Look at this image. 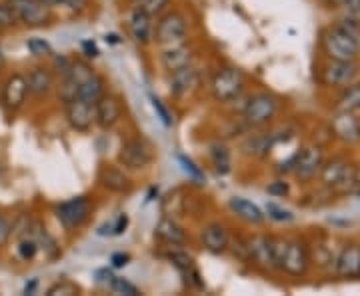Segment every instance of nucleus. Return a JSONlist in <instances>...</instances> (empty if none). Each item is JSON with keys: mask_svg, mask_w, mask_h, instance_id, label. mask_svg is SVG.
Returning <instances> with one entry per match:
<instances>
[{"mask_svg": "<svg viewBox=\"0 0 360 296\" xmlns=\"http://www.w3.org/2000/svg\"><path fill=\"white\" fill-rule=\"evenodd\" d=\"M26 94H28V84H26V78L22 75H13L4 82V89H2V103L6 104L8 108H20L22 103L26 101Z\"/></svg>", "mask_w": 360, "mask_h": 296, "instance_id": "obj_20", "label": "nucleus"}, {"mask_svg": "<svg viewBox=\"0 0 360 296\" xmlns=\"http://www.w3.org/2000/svg\"><path fill=\"white\" fill-rule=\"evenodd\" d=\"M37 250H39V245H37V240H32V238H25V240H20V245H18V255L25 258V260L34 258Z\"/></svg>", "mask_w": 360, "mask_h": 296, "instance_id": "obj_37", "label": "nucleus"}, {"mask_svg": "<svg viewBox=\"0 0 360 296\" xmlns=\"http://www.w3.org/2000/svg\"><path fill=\"white\" fill-rule=\"evenodd\" d=\"M200 238H202V246H205L208 252H212V255L226 252L229 245H231L229 231L222 224H208V226H205Z\"/></svg>", "mask_w": 360, "mask_h": 296, "instance_id": "obj_19", "label": "nucleus"}, {"mask_svg": "<svg viewBox=\"0 0 360 296\" xmlns=\"http://www.w3.org/2000/svg\"><path fill=\"white\" fill-rule=\"evenodd\" d=\"M248 258L262 271H276V260H274V238L269 236H255L246 243Z\"/></svg>", "mask_w": 360, "mask_h": 296, "instance_id": "obj_12", "label": "nucleus"}, {"mask_svg": "<svg viewBox=\"0 0 360 296\" xmlns=\"http://www.w3.org/2000/svg\"><path fill=\"white\" fill-rule=\"evenodd\" d=\"M11 222L4 219V217H0V246L6 245L8 243V238H11Z\"/></svg>", "mask_w": 360, "mask_h": 296, "instance_id": "obj_40", "label": "nucleus"}, {"mask_svg": "<svg viewBox=\"0 0 360 296\" xmlns=\"http://www.w3.org/2000/svg\"><path fill=\"white\" fill-rule=\"evenodd\" d=\"M176 158H179V162H180V167H182V170H184V172H186V174H188V176H191L193 181H196L198 184H202V182H205V172H202L200 168L196 167V165H194V162L191 160V158H188V156L179 155Z\"/></svg>", "mask_w": 360, "mask_h": 296, "instance_id": "obj_31", "label": "nucleus"}, {"mask_svg": "<svg viewBox=\"0 0 360 296\" xmlns=\"http://www.w3.org/2000/svg\"><path fill=\"white\" fill-rule=\"evenodd\" d=\"M266 193L272 194V196H286V194L290 193V186H288V182L274 181L266 186Z\"/></svg>", "mask_w": 360, "mask_h": 296, "instance_id": "obj_39", "label": "nucleus"}, {"mask_svg": "<svg viewBox=\"0 0 360 296\" xmlns=\"http://www.w3.org/2000/svg\"><path fill=\"white\" fill-rule=\"evenodd\" d=\"M324 165V155L319 146H307L302 150L296 153V165L295 172L300 181H312Z\"/></svg>", "mask_w": 360, "mask_h": 296, "instance_id": "obj_14", "label": "nucleus"}, {"mask_svg": "<svg viewBox=\"0 0 360 296\" xmlns=\"http://www.w3.org/2000/svg\"><path fill=\"white\" fill-rule=\"evenodd\" d=\"M167 4H168V0H146L142 6H139V8H142L144 13H148L150 16H155V14L162 13Z\"/></svg>", "mask_w": 360, "mask_h": 296, "instance_id": "obj_38", "label": "nucleus"}, {"mask_svg": "<svg viewBox=\"0 0 360 296\" xmlns=\"http://www.w3.org/2000/svg\"><path fill=\"white\" fill-rule=\"evenodd\" d=\"M63 4H65L66 8H70L72 13H80V11L86 8L89 0H63Z\"/></svg>", "mask_w": 360, "mask_h": 296, "instance_id": "obj_41", "label": "nucleus"}, {"mask_svg": "<svg viewBox=\"0 0 360 296\" xmlns=\"http://www.w3.org/2000/svg\"><path fill=\"white\" fill-rule=\"evenodd\" d=\"M319 176H321V182L324 186L340 191V193H348L360 184L356 168L348 165L345 158H335L330 162H324Z\"/></svg>", "mask_w": 360, "mask_h": 296, "instance_id": "obj_2", "label": "nucleus"}, {"mask_svg": "<svg viewBox=\"0 0 360 296\" xmlns=\"http://www.w3.org/2000/svg\"><path fill=\"white\" fill-rule=\"evenodd\" d=\"M310 269V250L304 240L300 238H292L286 240V246L283 250V257L278 260V271L284 274L292 276V278H300L304 276Z\"/></svg>", "mask_w": 360, "mask_h": 296, "instance_id": "obj_4", "label": "nucleus"}, {"mask_svg": "<svg viewBox=\"0 0 360 296\" xmlns=\"http://www.w3.org/2000/svg\"><path fill=\"white\" fill-rule=\"evenodd\" d=\"M155 234L162 240V243H167V245H184V240H186V234L182 231V226H180L176 220L172 219H162L158 224H156V231Z\"/></svg>", "mask_w": 360, "mask_h": 296, "instance_id": "obj_23", "label": "nucleus"}, {"mask_svg": "<svg viewBox=\"0 0 360 296\" xmlns=\"http://www.w3.org/2000/svg\"><path fill=\"white\" fill-rule=\"evenodd\" d=\"M90 210H92V205H90L89 198L78 196V198L66 200L63 205L56 206V217L66 229H78L89 220Z\"/></svg>", "mask_w": 360, "mask_h": 296, "instance_id": "obj_10", "label": "nucleus"}, {"mask_svg": "<svg viewBox=\"0 0 360 296\" xmlns=\"http://www.w3.org/2000/svg\"><path fill=\"white\" fill-rule=\"evenodd\" d=\"M360 110V80H354L342 89L335 104V112H359Z\"/></svg>", "mask_w": 360, "mask_h": 296, "instance_id": "obj_24", "label": "nucleus"}, {"mask_svg": "<svg viewBox=\"0 0 360 296\" xmlns=\"http://www.w3.org/2000/svg\"><path fill=\"white\" fill-rule=\"evenodd\" d=\"M342 6L347 8L350 16H360V0H345Z\"/></svg>", "mask_w": 360, "mask_h": 296, "instance_id": "obj_42", "label": "nucleus"}, {"mask_svg": "<svg viewBox=\"0 0 360 296\" xmlns=\"http://www.w3.org/2000/svg\"><path fill=\"white\" fill-rule=\"evenodd\" d=\"M186 32H188L186 18L180 13H168L158 20L153 39L162 46H172L186 39Z\"/></svg>", "mask_w": 360, "mask_h": 296, "instance_id": "obj_8", "label": "nucleus"}, {"mask_svg": "<svg viewBox=\"0 0 360 296\" xmlns=\"http://www.w3.org/2000/svg\"><path fill=\"white\" fill-rule=\"evenodd\" d=\"M198 86V70L193 65L182 66L170 72V92L174 96H186Z\"/></svg>", "mask_w": 360, "mask_h": 296, "instance_id": "obj_17", "label": "nucleus"}, {"mask_svg": "<svg viewBox=\"0 0 360 296\" xmlns=\"http://www.w3.org/2000/svg\"><path fill=\"white\" fill-rule=\"evenodd\" d=\"M324 2H326L328 6H333V8H338V6H342L345 0H324Z\"/></svg>", "mask_w": 360, "mask_h": 296, "instance_id": "obj_47", "label": "nucleus"}, {"mask_svg": "<svg viewBox=\"0 0 360 296\" xmlns=\"http://www.w3.org/2000/svg\"><path fill=\"white\" fill-rule=\"evenodd\" d=\"M212 162H214V167L219 170L220 174H226L229 170H231V155H229V150L224 148V146H212Z\"/></svg>", "mask_w": 360, "mask_h": 296, "instance_id": "obj_29", "label": "nucleus"}, {"mask_svg": "<svg viewBox=\"0 0 360 296\" xmlns=\"http://www.w3.org/2000/svg\"><path fill=\"white\" fill-rule=\"evenodd\" d=\"M104 78L98 77L96 72H92L90 77H86L80 84H78V96L77 98H82V101H89V103H96L104 92Z\"/></svg>", "mask_w": 360, "mask_h": 296, "instance_id": "obj_26", "label": "nucleus"}, {"mask_svg": "<svg viewBox=\"0 0 360 296\" xmlns=\"http://www.w3.org/2000/svg\"><path fill=\"white\" fill-rule=\"evenodd\" d=\"M335 271L342 278H360V245H347L336 255Z\"/></svg>", "mask_w": 360, "mask_h": 296, "instance_id": "obj_16", "label": "nucleus"}, {"mask_svg": "<svg viewBox=\"0 0 360 296\" xmlns=\"http://www.w3.org/2000/svg\"><path fill=\"white\" fill-rule=\"evenodd\" d=\"M193 49H191V46H184L182 42H179V44L168 46L167 51L160 54V60H162V66L172 72V70H176V68L191 65V63H193Z\"/></svg>", "mask_w": 360, "mask_h": 296, "instance_id": "obj_21", "label": "nucleus"}, {"mask_svg": "<svg viewBox=\"0 0 360 296\" xmlns=\"http://www.w3.org/2000/svg\"><path fill=\"white\" fill-rule=\"evenodd\" d=\"M94 110H96V124L104 130L112 129L122 118V101L116 94L104 92L94 103Z\"/></svg>", "mask_w": 360, "mask_h": 296, "instance_id": "obj_15", "label": "nucleus"}, {"mask_svg": "<svg viewBox=\"0 0 360 296\" xmlns=\"http://www.w3.org/2000/svg\"><path fill=\"white\" fill-rule=\"evenodd\" d=\"M8 6L13 8L16 20L26 26H49L52 20V13L49 6H44L39 0H8Z\"/></svg>", "mask_w": 360, "mask_h": 296, "instance_id": "obj_9", "label": "nucleus"}, {"mask_svg": "<svg viewBox=\"0 0 360 296\" xmlns=\"http://www.w3.org/2000/svg\"><path fill=\"white\" fill-rule=\"evenodd\" d=\"M82 49L86 51V56H90V58H96V56H98V49H96L92 42H84V44H82Z\"/></svg>", "mask_w": 360, "mask_h": 296, "instance_id": "obj_45", "label": "nucleus"}, {"mask_svg": "<svg viewBox=\"0 0 360 296\" xmlns=\"http://www.w3.org/2000/svg\"><path fill=\"white\" fill-rule=\"evenodd\" d=\"M278 112V101L269 92H258L248 98L245 106V120L250 127H266Z\"/></svg>", "mask_w": 360, "mask_h": 296, "instance_id": "obj_7", "label": "nucleus"}, {"mask_svg": "<svg viewBox=\"0 0 360 296\" xmlns=\"http://www.w3.org/2000/svg\"><path fill=\"white\" fill-rule=\"evenodd\" d=\"M66 120L68 124L78 132H86L92 129V124H96V110L94 103L75 98L70 103H66Z\"/></svg>", "mask_w": 360, "mask_h": 296, "instance_id": "obj_13", "label": "nucleus"}, {"mask_svg": "<svg viewBox=\"0 0 360 296\" xmlns=\"http://www.w3.org/2000/svg\"><path fill=\"white\" fill-rule=\"evenodd\" d=\"M322 51L330 60H356L360 40L356 32L347 26H330L322 34Z\"/></svg>", "mask_w": 360, "mask_h": 296, "instance_id": "obj_1", "label": "nucleus"}, {"mask_svg": "<svg viewBox=\"0 0 360 296\" xmlns=\"http://www.w3.org/2000/svg\"><path fill=\"white\" fill-rule=\"evenodd\" d=\"M26 49L30 51V54H34V56H49L52 52L51 44L44 39H30L26 42Z\"/></svg>", "mask_w": 360, "mask_h": 296, "instance_id": "obj_34", "label": "nucleus"}, {"mask_svg": "<svg viewBox=\"0 0 360 296\" xmlns=\"http://www.w3.org/2000/svg\"><path fill=\"white\" fill-rule=\"evenodd\" d=\"M231 208L236 212V217H240V219L246 220V222H250V224H260V222L264 220L262 210H260L255 202L246 200L243 196H234V198H231Z\"/></svg>", "mask_w": 360, "mask_h": 296, "instance_id": "obj_25", "label": "nucleus"}, {"mask_svg": "<svg viewBox=\"0 0 360 296\" xmlns=\"http://www.w3.org/2000/svg\"><path fill=\"white\" fill-rule=\"evenodd\" d=\"M129 30L132 39L139 44H148L153 40V34H155L153 32V16L136 6L129 18Z\"/></svg>", "mask_w": 360, "mask_h": 296, "instance_id": "obj_18", "label": "nucleus"}, {"mask_svg": "<svg viewBox=\"0 0 360 296\" xmlns=\"http://www.w3.org/2000/svg\"><path fill=\"white\" fill-rule=\"evenodd\" d=\"M130 2H132V4H136V6H142V4H144L146 0H130Z\"/></svg>", "mask_w": 360, "mask_h": 296, "instance_id": "obj_49", "label": "nucleus"}, {"mask_svg": "<svg viewBox=\"0 0 360 296\" xmlns=\"http://www.w3.org/2000/svg\"><path fill=\"white\" fill-rule=\"evenodd\" d=\"M155 160V148L144 136H134L124 141L118 153V162L129 170H142Z\"/></svg>", "mask_w": 360, "mask_h": 296, "instance_id": "obj_5", "label": "nucleus"}, {"mask_svg": "<svg viewBox=\"0 0 360 296\" xmlns=\"http://www.w3.org/2000/svg\"><path fill=\"white\" fill-rule=\"evenodd\" d=\"M39 2H42V4L49 6V8H51V6H56V4H63V0H39Z\"/></svg>", "mask_w": 360, "mask_h": 296, "instance_id": "obj_46", "label": "nucleus"}, {"mask_svg": "<svg viewBox=\"0 0 360 296\" xmlns=\"http://www.w3.org/2000/svg\"><path fill=\"white\" fill-rule=\"evenodd\" d=\"M4 63H6V58H4V54H2V51H0V68L4 66Z\"/></svg>", "mask_w": 360, "mask_h": 296, "instance_id": "obj_48", "label": "nucleus"}, {"mask_svg": "<svg viewBox=\"0 0 360 296\" xmlns=\"http://www.w3.org/2000/svg\"><path fill=\"white\" fill-rule=\"evenodd\" d=\"M165 257H167L174 266H179L182 272H191L194 269L193 257H191L188 252H184L179 245H168V250L165 252Z\"/></svg>", "mask_w": 360, "mask_h": 296, "instance_id": "obj_28", "label": "nucleus"}, {"mask_svg": "<svg viewBox=\"0 0 360 296\" xmlns=\"http://www.w3.org/2000/svg\"><path fill=\"white\" fill-rule=\"evenodd\" d=\"M16 25V16L13 8L8 6V2H0V28H11Z\"/></svg>", "mask_w": 360, "mask_h": 296, "instance_id": "obj_36", "label": "nucleus"}, {"mask_svg": "<svg viewBox=\"0 0 360 296\" xmlns=\"http://www.w3.org/2000/svg\"><path fill=\"white\" fill-rule=\"evenodd\" d=\"M266 214H269V219L276 220V222H292L295 220V214L290 210L278 206L276 202H269L266 205Z\"/></svg>", "mask_w": 360, "mask_h": 296, "instance_id": "obj_32", "label": "nucleus"}, {"mask_svg": "<svg viewBox=\"0 0 360 296\" xmlns=\"http://www.w3.org/2000/svg\"><path fill=\"white\" fill-rule=\"evenodd\" d=\"M78 292V286L75 283H70V281H60V283L52 284L51 288L46 290V295L49 296H60V295H77Z\"/></svg>", "mask_w": 360, "mask_h": 296, "instance_id": "obj_33", "label": "nucleus"}, {"mask_svg": "<svg viewBox=\"0 0 360 296\" xmlns=\"http://www.w3.org/2000/svg\"><path fill=\"white\" fill-rule=\"evenodd\" d=\"M112 266H116V269H122V266H127L129 264L130 257L129 255H122V252H116V255H112Z\"/></svg>", "mask_w": 360, "mask_h": 296, "instance_id": "obj_44", "label": "nucleus"}, {"mask_svg": "<svg viewBox=\"0 0 360 296\" xmlns=\"http://www.w3.org/2000/svg\"><path fill=\"white\" fill-rule=\"evenodd\" d=\"M330 132L336 141L345 144L360 142V118L356 112H335L330 120Z\"/></svg>", "mask_w": 360, "mask_h": 296, "instance_id": "obj_11", "label": "nucleus"}, {"mask_svg": "<svg viewBox=\"0 0 360 296\" xmlns=\"http://www.w3.org/2000/svg\"><path fill=\"white\" fill-rule=\"evenodd\" d=\"M360 77V65L356 60H330L322 66L321 82L328 89H345Z\"/></svg>", "mask_w": 360, "mask_h": 296, "instance_id": "obj_6", "label": "nucleus"}, {"mask_svg": "<svg viewBox=\"0 0 360 296\" xmlns=\"http://www.w3.org/2000/svg\"><path fill=\"white\" fill-rule=\"evenodd\" d=\"M150 103H153V108H155V112L158 115V118H160V122H162L165 127H172V116L168 112L167 106L162 104V101L150 94Z\"/></svg>", "mask_w": 360, "mask_h": 296, "instance_id": "obj_35", "label": "nucleus"}, {"mask_svg": "<svg viewBox=\"0 0 360 296\" xmlns=\"http://www.w3.org/2000/svg\"><path fill=\"white\" fill-rule=\"evenodd\" d=\"M210 91H212L214 101L232 103L245 91V75L238 68H232V66L220 68L212 78V82H210Z\"/></svg>", "mask_w": 360, "mask_h": 296, "instance_id": "obj_3", "label": "nucleus"}, {"mask_svg": "<svg viewBox=\"0 0 360 296\" xmlns=\"http://www.w3.org/2000/svg\"><path fill=\"white\" fill-rule=\"evenodd\" d=\"M26 84H28V92H32L37 96H44V94L51 92L52 84H54V78H52V72L49 68L37 66L26 77Z\"/></svg>", "mask_w": 360, "mask_h": 296, "instance_id": "obj_22", "label": "nucleus"}, {"mask_svg": "<svg viewBox=\"0 0 360 296\" xmlns=\"http://www.w3.org/2000/svg\"><path fill=\"white\" fill-rule=\"evenodd\" d=\"M110 290H112L115 295H124V296L141 295V290H139L134 284L129 283L127 278H120V276H115V278H112V283H110Z\"/></svg>", "mask_w": 360, "mask_h": 296, "instance_id": "obj_30", "label": "nucleus"}, {"mask_svg": "<svg viewBox=\"0 0 360 296\" xmlns=\"http://www.w3.org/2000/svg\"><path fill=\"white\" fill-rule=\"evenodd\" d=\"M127 224H129V217H127V214H120V217L116 219L115 224H112V234H122L124 229H127Z\"/></svg>", "mask_w": 360, "mask_h": 296, "instance_id": "obj_43", "label": "nucleus"}, {"mask_svg": "<svg viewBox=\"0 0 360 296\" xmlns=\"http://www.w3.org/2000/svg\"><path fill=\"white\" fill-rule=\"evenodd\" d=\"M101 182H103L104 188H108L112 193H129L130 186H132L129 176L115 167L104 168L103 172H101Z\"/></svg>", "mask_w": 360, "mask_h": 296, "instance_id": "obj_27", "label": "nucleus"}]
</instances>
